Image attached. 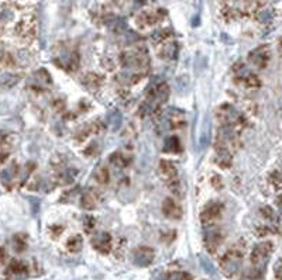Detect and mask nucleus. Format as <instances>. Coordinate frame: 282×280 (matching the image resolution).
<instances>
[{
	"label": "nucleus",
	"instance_id": "9",
	"mask_svg": "<svg viewBox=\"0 0 282 280\" xmlns=\"http://www.w3.org/2000/svg\"><path fill=\"white\" fill-rule=\"evenodd\" d=\"M220 209L222 206L217 204V203H209L205 210L202 213V220H203V224H212L214 220L219 218L220 215Z\"/></svg>",
	"mask_w": 282,
	"mask_h": 280
},
{
	"label": "nucleus",
	"instance_id": "18",
	"mask_svg": "<svg viewBox=\"0 0 282 280\" xmlns=\"http://www.w3.org/2000/svg\"><path fill=\"white\" fill-rule=\"evenodd\" d=\"M109 123H110V126H112L113 130H117L120 124H122V115H120V113L119 112H113L110 115H109Z\"/></svg>",
	"mask_w": 282,
	"mask_h": 280
},
{
	"label": "nucleus",
	"instance_id": "12",
	"mask_svg": "<svg viewBox=\"0 0 282 280\" xmlns=\"http://www.w3.org/2000/svg\"><path fill=\"white\" fill-rule=\"evenodd\" d=\"M181 142L176 137H169L165 140V144H164V151L168 152V154H178L181 152Z\"/></svg>",
	"mask_w": 282,
	"mask_h": 280
},
{
	"label": "nucleus",
	"instance_id": "11",
	"mask_svg": "<svg viewBox=\"0 0 282 280\" xmlns=\"http://www.w3.org/2000/svg\"><path fill=\"white\" fill-rule=\"evenodd\" d=\"M122 61L124 62L126 66L130 68H137L144 65V54L142 52H126L122 56Z\"/></svg>",
	"mask_w": 282,
	"mask_h": 280
},
{
	"label": "nucleus",
	"instance_id": "4",
	"mask_svg": "<svg viewBox=\"0 0 282 280\" xmlns=\"http://www.w3.org/2000/svg\"><path fill=\"white\" fill-rule=\"evenodd\" d=\"M155 258L154 249L148 248V247H140L134 251V255H133V262L140 267H145L148 265L153 264Z\"/></svg>",
	"mask_w": 282,
	"mask_h": 280
},
{
	"label": "nucleus",
	"instance_id": "23",
	"mask_svg": "<svg viewBox=\"0 0 282 280\" xmlns=\"http://www.w3.org/2000/svg\"><path fill=\"white\" fill-rule=\"evenodd\" d=\"M4 261H6V251L3 248H0V266L4 264Z\"/></svg>",
	"mask_w": 282,
	"mask_h": 280
},
{
	"label": "nucleus",
	"instance_id": "24",
	"mask_svg": "<svg viewBox=\"0 0 282 280\" xmlns=\"http://www.w3.org/2000/svg\"><path fill=\"white\" fill-rule=\"evenodd\" d=\"M0 144H1V137H0Z\"/></svg>",
	"mask_w": 282,
	"mask_h": 280
},
{
	"label": "nucleus",
	"instance_id": "2",
	"mask_svg": "<svg viewBox=\"0 0 282 280\" xmlns=\"http://www.w3.org/2000/svg\"><path fill=\"white\" fill-rule=\"evenodd\" d=\"M244 252H246V245L243 242L236 244L234 247H231L226 255L220 261V266L226 276L233 278L237 272L240 270V266L243 264V258H244Z\"/></svg>",
	"mask_w": 282,
	"mask_h": 280
},
{
	"label": "nucleus",
	"instance_id": "16",
	"mask_svg": "<svg viewBox=\"0 0 282 280\" xmlns=\"http://www.w3.org/2000/svg\"><path fill=\"white\" fill-rule=\"evenodd\" d=\"M18 81H20V78H18L17 75H14V73H4V75H1V78H0V84L4 86V87H12V86H14Z\"/></svg>",
	"mask_w": 282,
	"mask_h": 280
},
{
	"label": "nucleus",
	"instance_id": "14",
	"mask_svg": "<svg viewBox=\"0 0 282 280\" xmlns=\"http://www.w3.org/2000/svg\"><path fill=\"white\" fill-rule=\"evenodd\" d=\"M161 173L168 181H172V179L176 178V169H175V166L172 164H169V162H165V161L161 162Z\"/></svg>",
	"mask_w": 282,
	"mask_h": 280
},
{
	"label": "nucleus",
	"instance_id": "5",
	"mask_svg": "<svg viewBox=\"0 0 282 280\" xmlns=\"http://www.w3.org/2000/svg\"><path fill=\"white\" fill-rule=\"evenodd\" d=\"M223 241V235L220 234V231L217 228H212L211 230H206L205 232V244H206V248L209 252H216L217 248L220 247Z\"/></svg>",
	"mask_w": 282,
	"mask_h": 280
},
{
	"label": "nucleus",
	"instance_id": "20",
	"mask_svg": "<svg viewBox=\"0 0 282 280\" xmlns=\"http://www.w3.org/2000/svg\"><path fill=\"white\" fill-rule=\"evenodd\" d=\"M14 242H16V244H14V248H16V251H17V252H21V251L26 248V242H24V241H21L20 237H16V238H14Z\"/></svg>",
	"mask_w": 282,
	"mask_h": 280
},
{
	"label": "nucleus",
	"instance_id": "21",
	"mask_svg": "<svg viewBox=\"0 0 282 280\" xmlns=\"http://www.w3.org/2000/svg\"><path fill=\"white\" fill-rule=\"evenodd\" d=\"M274 275H275V280H282V259H280L278 264L275 265Z\"/></svg>",
	"mask_w": 282,
	"mask_h": 280
},
{
	"label": "nucleus",
	"instance_id": "25",
	"mask_svg": "<svg viewBox=\"0 0 282 280\" xmlns=\"http://www.w3.org/2000/svg\"><path fill=\"white\" fill-rule=\"evenodd\" d=\"M139 1H144V0H139Z\"/></svg>",
	"mask_w": 282,
	"mask_h": 280
},
{
	"label": "nucleus",
	"instance_id": "6",
	"mask_svg": "<svg viewBox=\"0 0 282 280\" xmlns=\"http://www.w3.org/2000/svg\"><path fill=\"white\" fill-rule=\"evenodd\" d=\"M92 245L93 248L100 253H109L112 248V237L107 232H99L92 238Z\"/></svg>",
	"mask_w": 282,
	"mask_h": 280
},
{
	"label": "nucleus",
	"instance_id": "19",
	"mask_svg": "<svg viewBox=\"0 0 282 280\" xmlns=\"http://www.w3.org/2000/svg\"><path fill=\"white\" fill-rule=\"evenodd\" d=\"M140 18H142L144 26H151V24L157 23V14L155 13H142Z\"/></svg>",
	"mask_w": 282,
	"mask_h": 280
},
{
	"label": "nucleus",
	"instance_id": "10",
	"mask_svg": "<svg viewBox=\"0 0 282 280\" xmlns=\"http://www.w3.org/2000/svg\"><path fill=\"white\" fill-rule=\"evenodd\" d=\"M162 210H164V214L171 218V220H178L181 218L182 215V211H181V207L172 200V198H167L162 204Z\"/></svg>",
	"mask_w": 282,
	"mask_h": 280
},
{
	"label": "nucleus",
	"instance_id": "17",
	"mask_svg": "<svg viewBox=\"0 0 282 280\" xmlns=\"http://www.w3.org/2000/svg\"><path fill=\"white\" fill-rule=\"evenodd\" d=\"M164 280H192V276L186 272H171Z\"/></svg>",
	"mask_w": 282,
	"mask_h": 280
},
{
	"label": "nucleus",
	"instance_id": "13",
	"mask_svg": "<svg viewBox=\"0 0 282 280\" xmlns=\"http://www.w3.org/2000/svg\"><path fill=\"white\" fill-rule=\"evenodd\" d=\"M16 173H17V166H16V164H13V165H10L9 168H6L3 172H1V175H0V181H1L3 184L9 186V184L12 183V181L14 179Z\"/></svg>",
	"mask_w": 282,
	"mask_h": 280
},
{
	"label": "nucleus",
	"instance_id": "8",
	"mask_svg": "<svg viewBox=\"0 0 282 280\" xmlns=\"http://www.w3.org/2000/svg\"><path fill=\"white\" fill-rule=\"evenodd\" d=\"M169 89L167 84H159L155 87V90L153 92V95L148 98V103L151 104V107H155L161 103H164L168 99Z\"/></svg>",
	"mask_w": 282,
	"mask_h": 280
},
{
	"label": "nucleus",
	"instance_id": "22",
	"mask_svg": "<svg viewBox=\"0 0 282 280\" xmlns=\"http://www.w3.org/2000/svg\"><path fill=\"white\" fill-rule=\"evenodd\" d=\"M102 170V173H100V176H96V179H98L99 182H102V183H106L107 182V172L105 170V169H100Z\"/></svg>",
	"mask_w": 282,
	"mask_h": 280
},
{
	"label": "nucleus",
	"instance_id": "1",
	"mask_svg": "<svg viewBox=\"0 0 282 280\" xmlns=\"http://www.w3.org/2000/svg\"><path fill=\"white\" fill-rule=\"evenodd\" d=\"M274 252V244L265 241L261 244H257L254 247L251 256H250V262H251V270H250V278L254 280H260L261 276L264 275V270L267 266L268 261L271 253Z\"/></svg>",
	"mask_w": 282,
	"mask_h": 280
},
{
	"label": "nucleus",
	"instance_id": "7",
	"mask_svg": "<svg viewBox=\"0 0 282 280\" xmlns=\"http://www.w3.org/2000/svg\"><path fill=\"white\" fill-rule=\"evenodd\" d=\"M248 59L257 68H264L267 65L268 59H269V52H268L267 47H261V48L253 51L248 56Z\"/></svg>",
	"mask_w": 282,
	"mask_h": 280
},
{
	"label": "nucleus",
	"instance_id": "15",
	"mask_svg": "<svg viewBox=\"0 0 282 280\" xmlns=\"http://www.w3.org/2000/svg\"><path fill=\"white\" fill-rule=\"evenodd\" d=\"M67 248H68V251L72 253L79 252L81 248H82V238H81V235H73V237H70V238L68 239V242H67Z\"/></svg>",
	"mask_w": 282,
	"mask_h": 280
},
{
	"label": "nucleus",
	"instance_id": "3",
	"mask_svg": "<svg viewBox=\"0 0 282 280\" xmlns=\"http://www.w3.org/2000/svg\"><path fill=\"white\" fill-rule=\"evenodd\" d=\"M6 280H24L28 278V267L21 261H12L4 270Z\"/></svg>",
	"mask_w": 282,
	"mask_h": 280
}]
</instances>
